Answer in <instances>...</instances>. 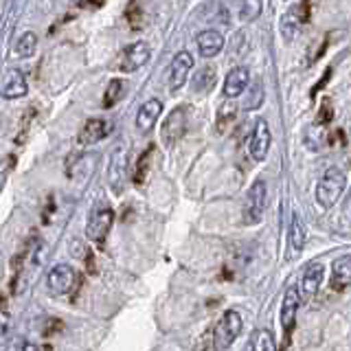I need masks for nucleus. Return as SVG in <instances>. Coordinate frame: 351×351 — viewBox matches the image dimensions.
I'll return each instance as SVG.
<instances>
[{
  "label": "nucleus",
  "mask_w": 351,
  "mask_h": 351,
  "mask_svg": "<svg viewBox=\"0 0 351 351\" xmlns=\"http://www.w3.org/2000/svg\"><path fill=\"white\" fill-rule=\"evenodd\" d=\"M345 184H347L345 171L338 167H329L316 184V191H314L316 204L321 208H332L340 200V195H343Z\"/></svg>",
  "instance_id": "1"
},
{
  "label": "nucleus",
  "mask_w": 351,
  "mask_h": 351,
  "mask_svg": "<svg viewBox=\"0 0 351 351\" xmlns=\"http://www.w3.org/2000/svg\"><path fill=\"white\" fill-rule=\"evenodd\" d=\"M244 332V318L237 310H226L213 329V349L226 351L235 345V340Z\"/></svg>",
  "instance_id": "2"
},
{
  "label": "nucleus",
  "mask_w": 351,
  "mask_h": 351,
  "mask_svg": "<svg viewBox=\"0 0 351 351\" xmlns=\"http://www.w3.org/2000/svg\"><path fill=\"white\" fill-rule=\"evenodd\" d=\"M266 197H268V184L263 178H257L248 186L244 204H241V219L246 226H255L261 222L263 208H266Z\"/></svg>",
  "instance_id": "3"
},
{
  "label": "nucleus",
  "mask_w": 351,
  "mask_h": 351,
  "mask_svg": "<svg viewBox=\"0 0 351 351\" xmlns=\"http://www.w3.org/2000/svg\"><path fill=\"white\" fill-rule=\"evenodd\" d=\"M114 222V211L108 204H97L86 222V239L101 246Z\"/></svg>",
  "instance_id": "4"
},
{
  "label": "nucleus",
  "mask_w": 351,
  "mask_h": 351,
  "mask_svg": "<svg viewBox=\"0 0 351 351\" xmlns=\"http://www.w3.org/2000/svg\"><path fill=\"white\" fill-rule=\"evenodd\" d=\"M77 283H80V272H77L71 263H58V266L51 268L47 277V288L55 296L71 294L77 288Z\"/></svg>",
  "instance_id": "5"
},
{
  "label": "nucleus",
  "mask_w": 351,
  "mask_h": 351,
  "mask_svg": "<svg viewBox=\"0 0 351 351\" xmlns=\"http://www.w3.org/2000/svg\"><path fill=\"white\" fill-rule=\"evenodd\" d=\"M186 125H189L186 106L173 108L171 112L167 114V119L162 121V125H160V138L165 143V147H173V143H178L184 136Z\"/></svg>",
  "instance_id": "6"
},
{
  "label": "nucleus",
  "mask_w": 351,
  "mask_h": 351,
  "mask_svg": "<svg viewBox=\"0 0 351 351\" xmlns=\"http://www.w3.org/2000/svg\"><path fill=\"white\" fill-rule=\"evenodd\" d=\"M193 55L189 51H178L173 55V60L169 64V71H167V88L169 93H178L180 88L186 84L191 75V69H193Z\"/></svg>",
  "instance_id": "7"
},
{
  "label": "nucleus",
  "mask_w": 351,
  "mask_h": 351,
  "mask_svg": "<svg viewBox=\"0 0 351 351\" xmlns=\"http://www.w3.org/2000/svg\"><path fill=\"white\" fill-rule=\"evenodd\" d=\"M152 60V49L147 42L143 40H136L128 44L121 53V60H119V71L121 73H134L138 69H143L147 62Z\"/></svg>",
  "instance_id": "8"
},
{
  "label": "nucleus",
  "mask_w": 351,
  "mask_h": 351,
  "mask_svg": "<svg viewBox=\"0 0 351 351\" xmlns=\"http://www.w3.org/2000/svg\"><path fill=\"white\" fill-rule=\"evenodd\" d=\"M128 149L125 147H117L110 156L108 165V184L114 193H123L125 182H128Z\"/></svg>",
  "instance_id": "9"
},
{
  "label": "nucleus",
  "mask_w": 351,
  "mask_h": 351,
  "mask_svg": "<svg viewBox=\"0 0 351 351\" xmlns=\"http://www.w3.org/2000/svg\"><path fill=\"white\" fill-rule=\"evenodd\" d=\"M270 143H272V134H270V128L263 119L255 121V128L250 132V141H248V154L250 158L255 162H261L263 158L268 156L270 152Z\"/></svg>",
  "instance_id": "10"
},
{
  "label": "nucleus",
  "mask_w": 351,
  "mask_h": 351,
  "mask_svg": "<svg viewBox=\"0 0 351 351\" xmlns=\"http://www.w3.org/2000/svg\"><path fill=\"white\" fill-rule=\"evenodd\" d=\"M301 290L296 288V285H290L288 290H285L283 299H281V310H279V323H281V329L285 334H290L294 325H296V314H299V307H301Z\"/></svg>",
  "instance_id": "11"
},
{
  "label": "nucleus",
  "mask_w": 351,
  "mask_h": 351,
  "mask_svg": "<svg viewBox=\"0 0 351 351\" xmlns=\"http://www.w3.org/2000/svg\"><path fill=\"white\" fill-rule=\"evenodd\" d=\"M0 93H3V99L7 101H16V99L27 97L29 93V84H27V77L20 69H9L3 75V86H0Z\"/></svg>",
  "instance_id": "12"
},
{
  "label": "nucleus",
  "mask_w": 351,
  "mask_h": 351,
  "mask_svg": "<svg viewBox=\"0 0 351 351\" xmlns=\"http://www.w3.org/2000/svg\"><path fill=\"white\" fill-rule=\"evenodd\" d=\"M250 71L246 66H235L233 71L226 73V80L222 86V93L226 99H237L241 95H246V90L250 88Z\"/></svg>",
  "instance_id": "13"
},
{
  "label": "nucleus",
  "mask_w": 351,
  "mask_h": 351,
  "mask_svg": "<svg viewBox=\"0 0 351 351\" xmlns=\"http://www.w3.org/2000/svg\"><path fill=\"white\" fill-rule=\"evenodd\" d=\"M160 114H162V101H160V99H147V101L143 104L138 108V112H136L134 125L138 130V134H149V132L154 130V125H156V121L160 119Z\"/></svg>",
  "instance_id": "14"
},
{
  "label": "nucleus",
  "mask_w": 351,
  "mask_h": 351,
  "mask_svg": "<svg viewBox=\"0 0 351 351\" xmlns=\"http://www.w3.org/2000/svg\"><path fill=\"white\" fill-rule=\"evenodd\" d=\"M323 279H325V263H321V261L307 263L303 270V277H301L303 299H312V296H316V292L321 290V285H323Z\"/></svg>",
  "instance_id": "15"
},
{
  "label": "nucleus",
  "mask_w": 351,
  "mask_h": 351,
  "mask_svg": "<svg viewBox=\"0 0 351 351\" xmlns=\"http://www.w3.org/2000/svg\"><path fill=\"white\" fill-rule=\"evenodd\" d=\"M112 121L108 119H90L86 121V125L80 130V136H77V141H80V145H95V143L104 141L110 132H112Z\"/></svg>",
  "instance_id": "16"
},
{
  "label": "nucleus",
  "mask_w": 351,
  "mask_h": 351,
  "mask_svg": "<svg viewBox=\"0 0 351 351\" xmlns=\"http://www.w3.org/2000/svg\"><path fill=\"white\" fill-rule=\"evenodd\" d=\"M195 44H197V51H200L202 58L208 60V58H215V55L222 53V49H224V36L217 29H204V31L197 33Z\"/></svg>",
  "instance_id": "17"
},
{
  "label": "nucleus",
  "mask_w": 351,
  "mask_h": 351,
  "mask_svg": "<svg viewBox=\"0 0 351 351\" xmlns=\"http://www.w3.org/2000/svg\"><path fill=\"white\" fill-rule=\"evenodd\" d=\"M303 16L299 14V5H292L279 20V31H281V38L283 42H294L299 38L301 33V25H303Z\"/></svg>",
  "instance_id": "18"
},
{
  "label": "nucleus",
  "mask_w": 351,
  "mask_h": 351,
  "mask_svg": "<svg viewBox=\"0 0 351 351\" xmlns=\"http://www.w3.org/2000/svg\"><path fill=\"white\" fill-rule=\"evenodd\" d=\"M305 224L299 211H294L290 217V230H288V244H290V255L301 257V252L305 248Z\"/></svg>",
  "instance_id": "19"
},
{
  "label": "nucleus",
  "mask_w": 351,
  "mask_h": 351,
  "mask_svg": "<svg viewBox=\"0 0 351 351\" xmlns=\"http://www.w3.org/2000/svg\"><path fill=\"white\" fill-rule=\"evenodd\" d=\"M215 84H217V69L211 64L197 69L195 75H193V80H191V88H193V93H197V95L211 93Z\"/></svg>",
  "instance_id": "20"
},
{
  "label": "nucleus",
  "mask_w": 351,
  "mask_h": 351,
  "mask_svg": "<svg viewBox=\"0 0 351 351\" xmlns=\"http://www.w3.org/2000/svg\"><path fill=\"white\" fill-rule=\"evenodd\" d=\"M38 49V33L36 31H22L20 38L14 44V58L18 60H31Z\"/></svg>",
  "instance_id": "21"
},
{
  "label": "nucleus",
  "mask_w": 351,
  "mask_h": 351,
  "mask_svg": "<svg viewBox=\"0 0 351 351\" xmlns=\"http://www.w3.org/2000/svg\"><path fill=\"white\" fill-rule=\"evenodd\" d=\"M263 99H266V88H263L261 82H252L244 95V104H241V108H244L246 112H255V110H259L263 106Z\"/></svg>",
  "instance_id": "22"
},
{
  "label": "nucleus",
  "mask_w": 351,
  "mask_h": 351,
  "mask_svg": "<svg viewBox=\"0 0 351 351\" xmlns=\"http://www.w3.org/2000/svg\"><path fill=\"white\" fill-rule=\"evenodd\" d=\"M332 279L336 288H345L351 283V257H338L332 263Z\"/></svg>",
  "instance_id": "23"
},
{
  "label": "nucleus",
  "mask_w": 351,
  "mask_h": 351,
  "mask_svg": "<svg viewBox=\"0 0 351 351\" xmlns=\"http://www.w3.org/2000/svg\"><path fill=\"white\" fill-rule=\"evenodd\" d=\"M125 95V82L114 77V80H110L106 93H104V99H101V108H112L114 104L121 101V97Z\"/></svg>",
  "instance_id": "24"
},
{
  "label": "nucleus",
  "mask_w": 351,
  "mask_h": 351,
  "mask_svg": "<svg viewBox=\"0 0 351 351\" xmlns=\"http://www.w3.org/2000/svg\"><path fill=\"white\" fill-rule=\"evenodd\" d=\"M237 9H239V20L241 22H250V20H255L257 16H261L263 3H259V0H246V3H239Z\"/></svg>",
  "instance_id": "25"
},
{
  "label": "nucleus",
  "mask_w": 351,
  "mask_h": 351,
  "mask_svg": "<svg viewBox=\"0 0 351 351\" xmlns=\"http://www.w3.org/2000/svg\"><path fill=\"white\" fill-rule=\"evenodd\" d=\"M252 351H277V343H274V336L268 329H261L252 338Z\"/></svg>",
  "instance_id": "26"
},
{
  "label": "nucleus",
  "mask_w": 351,
  "mask_h": 351,
  "mask_svg": "<svg viewBox=\"0 0 351 351\" xmlns=\"http://www.w3.org/2000/svg\"><path fill=\"white\" fill-rule=\"evenodd\" d=\"M235 117V106L233 104H226V108H219V114H217V130L224 132V125H228L230 121Z\"/></svg>",
  "instance_id": "27"
},
{
  "label": "nucleus",
  "mask_w": 351,
  "mask_h": 351,
  "mask_svg": "<svg viewBox=\"0 0 351 351\" xmlns=\"http://www.w3.org/2000/svg\"><path fill=\"white\" fill-rule=\"evenodd\" d=\"M149 154H152V149H147L145 154H143L141 162L136 165V176H134L136 184H138V182H143V180H145V173H147V162H149Z\"/></svg>",
  "instance_id": "28"
},
{
  "label": "nucleus",
  "mask_w": 351,
  "mask_h": 351,
  "mask_svg": "<svg viewBox=\"0 0 351 351\" xmlns=\"http://www.w3.org/2000/svg\"><path fill=\"white\" fill-rule=\"evenodd\" d=\"M9 351H40L33 343H29L27 338H16L14 343H11V349Z\"/></svg>",
  "instance_id": "29"
}]
</instances>
